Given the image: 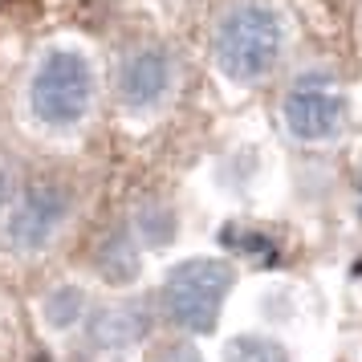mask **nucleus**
Wrapping results in <instances>:
<instances>
[{"instance_id": "1", "label": "nucleus", "mask_w": 362, "mask_h": 362, "mask_svg": "<svg viewBox=\"0 0 362 362\" xmlns=\"http://www.w3.org/2000/svg\"><path fill=\"white\" fill-rule=\"evenodd\" d=\"M289 45V29L277 4L269 0H236L212 25V57L220 74L236 86H257L281 66Z\"/></svg>"}, {"instance_id": "2", "label": "nucleus", "mask_w": 362, "mask_h": 362, "mask_svg": "<svg viewBox=\"0 0 362 362\" xmlns=\"http://www.w3.org/2000/svg\"><path fill=\"white\" fill-rule=\"evenodd\" d=\"M94 66L78 49H49L29 78V115L37 127L74 131L94 110Z\"/></svg>"}, {"instance_id": "3", "label": "nucleus", "mask_w": 362, "mask_h": 362, "mask_svg": "<svg viewBox=\"0 0 362 362\" xmlns=\"http://www.w3.org/2000/svg\"><path fill=\"white\" fill-rule=\"evenodd\" d=\"M232 293V264L220 257H192L163 277L159 310L183 334H208Z\"/></svg>"}, {"instance_id": "4", "label": "nucleus", "mask_w": 362, "mask_h": 362, "mask_svg": "<svg viewBox=\"0 0 362 362\" xmlns=\"http://www.w3.org/2000/svg\"><path fill=\"white\" fill-rule=\"evenodd\" d=\"M74 216V187L62 180L25 183L4 212V245L13 252L49 248Z\"/></svg>"}, {"instance_id": "5", "label": "nucleus", "mask_w": 362, "mask_h": 362, "mask_svg": "<svg viewBox=\"0 0 362 362\" xmlns=\"http://www.w3.org/2000/svg\"><path fill=\"white\" fill-rule=\"evenodd\" d=\"M180 82L175 53L159 41H139L118 57L115 66V98L131 115H155L163 110Z\"/></svg>"}, {"instance_id": "6", "label": "nucleus", "mask_w": 362, "mask_h": 362, "mask_svg": "<svg viewBox=\"0 0 362 362\" xmlns=\"http://www.w3.org/2000/svg\"><path fill=\"white\" fill-rule=\"evenodd\" d=\"M281 118L293 139L301 143H329L346 131V118H350V102L329 78H301V82L285 94Z\"/></svg>"}, {"instance_id": "7", "label": "nucleus", "mask_w": 362, "mask_h": 362, "mask_svg": "<svg viewBox=\"0 0 362 362\" xmlns=\"http://www.w3.org/2000/svg\"><path fill=\"white\" fill-rule=\"evenodd\" d=\"M151 313L139 301H115L110 310H102L90 317V342L98 350H127L139 338H147Z\"/></svg>"}, {"instance_id": "8", "label": "nucleus", "mask_w": 362, "mask_h": 362, "mask_svg": "<svg viewBox=\"0 0 362 362\" xmlns=\"http://www.w3.org/2000/svg\"><path fill=\"white\" fill-rule=\"evenodd\" d=\"M94 269L110 285H127L139 277V240L127 228H110L94 248Z\"/></svg>"}, {"instance_id": "9", "label": "nucleus", "mask_w": 362, "mask_h": 362, "mask_svg": "<svg viewBox=\"0 0 362 362\" xmlns=\"http://www.w3.org/2000/svg\"><path fill=\"white\" fill-rule=\"evenodd\" d=\"M224 362H289L285 346L273 342L269 334H240L224 350Z\"/></svg>"}, {"instance_id": "10", "label": "nucleus", "mask_w": 362, "mask_h": 362, "mask_svg": "<svg viewBox=\"0 0 362 362\" xmlns=\"http://www.w3.org/2000/svg\"><path fill=\"white\" fill-rule=\"evenodd\" d=\"M45 317H49L53 329H74L86 317V293L74 289V285H62L45 297Z\"/></svg>"}, {"instance_id": "11", "label": "nucleus", "mask_w": 362, "mask_h": 362, "mask_svg": "<svg viewBox=\"0 0 362 362\" xmlns=\"http://www.w3.org/2000/svg\"><path fill=\"white\" fill-rule=\"evenodd\" d=\"M175 236V212H167L163 204H143L139 208V228H134V240H143V245H163Z\"/></svg>"}, {"instance_id": "12", "label": "nucleus", "mask_w": 362, "mask_h": 362, "mask_svg": "<svg viewBox=\"0 0 362 362\" xmlns=\"http://www.w3.org/2000/svg\"><path fill=\"white\" fill-rule=\"evenodd\" d=\"M21 192V180H17V163L8 155H0V216L8 212V204L17 199Z\"/></svg>"}]
</instances>
